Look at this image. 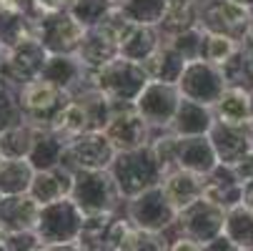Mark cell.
Returning <instances> with one entry per match:
<instances>
[{"instance_id": "obj_1", "label": "cell", "mask_w": 253, "mask_h": 251, "mask_svg": "<svg viewBox=\"0 0 253 251\" xmlns=\"http://www.w3.org/2000/svg\"><path fill=\"white\" fill-rule=\"evenodd\" d=\"M85 83L88 88L103 93L113 105H135L138 96L148 86V76L143 65L126 58H116L98 70H88Z\"/></svg>"}, {"instance_id": "obj_2", "label": "cell", "mask_w": 253, "mask_h": 251, "mask_svg": "<svg viewBox=\"0 0 253 251\" xmlns=\"http://www.w3.org/2000/svg\"><path fill=\"white\" fill-rule=\"evenodd\" d=\"M111 176L121 191L123 201H130L135 196H140L143 191L161 186L163 178V168L153 156V149H138V151H126L118 153L113 166H111Z\"/></svg>"}, {"instance_id": "obj_3", "label": "cell", "mask_w": 253, "mask_h": 251, "mask_svg": "<svg viewBox=\"0 0 253 251\" xmlns=\"http://www.w3.org/2000/svg\"><path fill=\"white\" fill-rule=\"evenodd\" d=\"M73 203L83 211V216H103V213H118L121 191L113 181L111 171H78L73 173Z\"/></svg>"}, {"instance_id": "obj_4", "label": "cell", "mask_w": 253, "mask_h": 251, "mask_svg": "<svg viewBox=\"0 0 253 251\" xmlns=\"http://www.w3.org/2000/svg\"><path fill=\"white\" fill-rule=\"evenodd\" d=\"M68 100H70V93L60 91L58 86H53L43 78L33 81L18 91V105H20L23 121L33 123L35 128H43V131H50L53 121L68 105Z\"/></svg>"}, {"instance_id": "obj_5", "label": "cell", "mask_w": 253, "mask_h": 251, "mask_svg": "<svg viewBox=\"0 0 253 251\" xmlns=\"http://www.w3.org/2000/svg\"><path fill=\"white\" fill-rule=\"evenodd\" d=\"M253 23V8L243 5L238 0H211L198 5V25L206 33L226 35L243 46L248 28Z\"/></svg>"}, {"instance_id": "obj_6", "label": "cell", "mask_w": 253, "mask_h": 251, "mask_svg": "<svg viewBox=\"0 0 253 251\" xmlns=\"http://www.w3.org/2000/svg\"><path fill=\"white\" fill-rule=\"evenodd\" d=\"M223 226H226V211L213 206L206 199H198L196 203H191L188 208L178 213L175 224L163 236H186V239L206 246L218 236H223Z\"/></svg>"}, {"instance_id": "obj_7", "label": "cell", "mask_w": 253, "mask_h": 251, "mask_svg": "<svg viewBox=\"0 0 253 251\" xmlns=\"http://www.w3.org/2000/svg\"><path fill=\"white\" fill-rule=\"evenodd\" d=\"M48 63V50L38 38H28L5 50L3 65H0V78L13 91H20L23 86L38 81L43 76V68Z\"/></svg>"}, {"instance_id": "obj_8", "label": "cell", "mask_w": 253, "mask_h": 251, "mask_svg": "<svg viewBox=\"0 0 253 251\" xmlns=\"http://www.w3.org/2000/svg\"><path fill=\"white\" fill-rule=\"evenodd\" d=\"M85 216L83 211L73 203V199H63L50 206H41L38 219V234L43 246H58V244H76L83 231Z\"/></svg>"}, {"instance_id": "obj_9", "label": "cell", "mask_w": 253, "mask_h": 251, "mask_svg": "<svg viewBox=\"0 0 253 251\" xmlns=\"http://www.w3.org/2000/svg\"><path fill=\"white\" fill-rule=\"evenodd\" d=\"M116 149L108 141V136L103 131H90L83 133L73 141L65 143L63 151V163L70 173L78 171H111L113 161H116Z\"/></svg>"}, {"instance_id": "obj_10", "label": "cell", "mask_w": 253, "mask_h": 251, "mask_svg": "<svg viewBox=\"0 0 253 251\" xmlns=\"http://www.w3.org/2000/svg\"><path fill=\"white\" fill-rule=\"evenodd\" d=\"M35 33L48 55H76L88 30L68 10H58L35 20Z\"/></svg>"}, {"instance_id": "obj_11", "label": "cell", "mask_w": 253, "mask_h": 251, "mask_svg": "<svg viewBox=\"0 0 253 251\" xmlns=\"http://www.w3.org/2000/svg\"><path fill=\"white\" fill-rule=\"evenodd\" d=\"M180 100H183V96H180L178 86L148 81V86L143 88V93L135 100V111L158 136V133L170 131Z\"/></svg>"}, {"instance_id": "obj_12", "label": "cell", "mask_w": 253, "mask_h": 251, "mask_svg": "<svg viewBox=\"0 0 253 251\" xmlns=\"http://www.w3.org/2000/svg\"><path fill=\"white\" fill-rule=\"evenodd\" d=\"M228 88L226 78H223V68L211 65L206 60H193L186 63V70L178 81V91L186 100L213 108L218 98L223 96V91Z\"/></svg>"}, {"instance_id": "obj_13", "label": "cell", "mask_w": 253, "mask_h": 251, "mask_svg": "<svg viewBox=\"0 0 253 251\" xmlns=\"http://www.w3.org/2000/svg\"><path fill=\"white\" fill-rule=\"evenodd\" d=\"M126 216H128V221L135 229L146 231V234L163 236L175 224L178 213L173 211V206L163 196L161 186H156V189H148V191H143L140 196L126 201Z\"/></svg>"}, {"instance_id": "obj_14", "label": "cell", "mask_w": 253, "mask_h": 251, "mask_svg": "<svg viewBox=\"0 0 253 251\" xmlns=\"http://www.w3.org/2000/svg\"><path fill=\"white\" fill-rule=\"evenodd\" d=\"M103 133L108 136V141L113 143L116 153L146 149V146H151V141L156 138L153 128L138 116L135 105H113L111 121H108Z\"/></svg>"}, {"instance_id": "obj_15", "label": "cell", "mask_w": 253, "mask_h": 251, "mask_svg": "<svg viewBox=\"0 0 253 251\" xmlns=\"http://www.w3.org/2000/svg\"><path fill=\"white\" fill-rule=\"evenodd\" d=\"M208 141L215 151L218 163L233 168L253 153V123L248 126L213 123V128L208 131Z\"/></svg>"}, {"instance_id": "obj_16", "label": "cell", "mask_w": 253, "mask_h": 251, "mask_svg": "<svg viewBox=\"0 0 253 251\" xmlns=\"http://www.w3.org/2000/svg\"><path fill=\"white\" fill-rule=\"evenodd\" d=\"M203 199L223 211H231L243 203V181L231 166H215L203 178Z\"/></svg>"}, {"instance_id": "obj_17", "label": "cell", "mask_w": 253, "mask_h": 251, "mask_svg": "<svg viewBox=\"0 0 253 251\" xmlns=\"http://www.w3.org/2000/svg\"><path fill=\"white\" fill-rule=\"evenodd\" d=\"M203 178L206 176H198L183 168H173L161 178V191L175 213H180L198 199H203Z\"/></svg>"}, {"instance_id": "obj_18", "label": "cell", "mask_w": 253, "mask_h": 251, "mask_svg": "<svg viewBox=\"0 0 253 251\" xmlns=\"http://www.w3.org/2000/svg\"><path fill=\"white\" fill-rule=\"evenodd\" d=\"M38 219H41V206L35 203L30 194L5 196L0 201V229H3V234L35 231Z\"/></svg>"}, {"instance_id": "obj_19", "label": "cell", "mask_w": 253, "mask_h": 251, "mask_svg": "<svg viewBox=\"0 0 253 251\" xmlns=\"http://www.w3.org/2000/svg\"><path fill=\"white\" fill-rule=\"evenodd\" d=\"M215 166V151L211 146L208 136H191V138H180L175 141V168H183L198 176H208Z\"/></svg>"}, {"instance_id": "obj_20", "label": "cell", "mask_w": 253, "mask_h": 251, "mask_svg": "<svg viewBox=\"0 0 253 251\" xmlns=\"http://www.w3.org/2000/svg\"><path fill=\"white\" fill-rule=\"evenodd\" d=\"M88 70L83 68V63L76 55H48V63L43 68V81L58 86L60 91L76 96L78 91L88 88L85 83Z\"/></svg>"}, {"instance_id": "obj_21", "label": "cell", "mask_w": 253, "mask_h": 251, "mask_svg": "<svg viewBox=\"0 0 253 251\" xmlns=\"http://www.w3.org/2000/svg\"><path fill=\"white\" fill-rule=\"evenodd\" d=\"M70 191H73V173L65 166H58L50 171H35L28 194L38 206H50L55 201L70 199Z\"/></svg>"}, {"instance_id": "obj_22", "label": "cell", "mask_w": 253, "mask_h": 251, "mask_svg": "<svg viewBox=\"0 0 253 251\" xmlns=\"http://www.w3.org/2000/svg\"><path fill=\"white\" fill-rule=\"evenodd\" d=\"M215 118H213V108H206V105L191 103V100H180L178 113L173 118L170 133L180 136V138H191V136H208V131L213 128Z\"/></svg>"}, {"instance_id": "obj_23", "label": "cell", "mask_w": 253, "mask_h": 251, "mask_svg": "<svg viewBox=\"0 0 253 251\" xmlns=\"http://www.w3.org/2000/svg\"><path fill=\"white\" fill-rule=\"evenodd\" d=\"M213 118L215 123H228V126H248L253 123L251 113V93L243 88L228 86L218 103L213 105Z\"/></svg>"}, {"instance_id": "obj_24", "label": "cell", "mask_w": 253, "mask_h": 251, "mask_svg": "<svg viewBox=\"0 0 253 251\" xmlns=\"http://www.w3.org/2000/svg\"><path fill=\"white\" fill-rule=\"evenodd\" d=\"M140 65H143V70H146L148 81L170 83V86H178L180 76H183V70H186V60L166 43H161V48L156 53H151Z\"/></svg>"}, {"instance_id": "obj_25", "label": "cell", "mask_w": 253, "mask_h": 251, "mask_svg": "<svg viewBox=\"0 0 253 251\" xmlns=\"http://www.w3.org/2000/svg\"><path fill=\"white\" fill-rule=\"evenodd\" d=\"M76 58L83 63L85 70H98V68L108 65L111 60L121 58V48L111 38H105L98 28H93V30L85 33V38H83Z\"/></svg>"}, {"instance_id": "obj_26", "label": "cell", "mask_w": 253, "mask_h": 251, "mask_svg": "<svg viewBox=\"0 0 253 251\" xmlns=\"http://www.w3.org/2000/svg\"><path fill=\"white\" fill-rule=\"evenodd\" d=\"M35 168L28 158H0V194L5 196H20L30 191Z\"/></svg>"}, {"instance_id": "obj_27", "label": "cell", "mask_w": 253, "mask_h": 251, "mask_svg": "<svg viewBox=\"0 0 253 251\" xmlns=\"http://www.w3.org/2000/svg\"><path fill=\"white\" fill-rule=\"evenodd\" d=\"M41 131L43 128H35L28 121L5 128L0 133V158H28Z\"/></svg>"}, {"instance_id": "obj_28", "label": "cell", "mask_w": 253, "mask_h": 251, "mask_svg": "<svg viewBox=\"0 0 253 251\" xmlns=\"http://www.w3.org/2000/svg\"><path fill=\"white\" fill-rule=\"evenodd\" d=\"M116 8L133 25H148V28H158L170 10L168 0H118Z\"/></svg>"}, {"instance_id": "obj_29", "label": "cell", "mask_w": 253, "mask_h": 251, "mask_svg": "<svg viewBox=\"0 0 253 251\" xmlns=\"http://www.w3.org/2000/svg\"><path fill=\"white\" fill-rule=\"evenodd\" d=\"M163 38L158 28H148V25H135L133 33L126 38V43L121 46V58L126 60H133V63H143L151 53H156L161 48Z\"/></svg>"}, {"instance_id": "obj_30", "label": "cell", "mask_w": 253, "mask_h": 251, "mask_svg": "<svg viewBox=\"0 0 253 251\" xmlns=\"http://www.w3.org/2000/svg\"><path fill=\"white\" fill-rule=\"evenodd\" d=\"M223 236L238 249V251H253V211L248 206H236L226 211V226Z\"/></svg>"}, {"instance_id": "obj_31", "label": "cell", "mask_w": 253, "mask_h": 251, "mask_svg": "<svg viewBox=\"0 0 253 251\" xmlns=\"http://www.w3.org/2000/svg\"><path fill=\"white\" fill-rule=\"evenodd\" d=\"M63 151H65L63 138H58L53 131H41L28 161L35 171H50V168H58L63 163Z\"/></svg>"}, {"instance_id": "obj_32", "label": "cell", "mask_w": 253, "mask_h": 251, "mask_svg": "<svg viewBox=\"0 0 253 251\" xmlns=\"http://www.w3.org/2000/svg\"><path fill=\"white\" fill-rule=\"evenodd\" d=\"M206 33V30H203ZM241 43L226 38V35H215V33H206L203 35V50H201V60L223 68L236 53H238Z\"/></svg>"}, {"instance_id": "obj_33", "label": "cell", "mask_w": 253, "mask_h": 251, "mask_svg": "<svg viewBox=\"0 0 253 251\" xmlns=\"http://www.w3.org/2000/svg\"><path fill=\"white\" fill-rule=\"evenodd\" d=\"M193 28H198V5L168 10L163 23L158 25V33H161L163 41H170V38H175V35L186 33V30H193Z\"/></svg>"}, {"instance_id": "obj_34", "label": "cell", "mask_w": 253, "mask_h": 251, "mask_svg": "<svg viewBox=\"0 0 253 251\" xmlns=\"http://www.w3.org/2000/svg\"><path fill=\"white\" fill-rule=\"evenodd\" d=\"M111 10H113L111 0H78V3L73 5V10H68V13L73 15L85 30H93L105 20V15Z\"/></svg>"}, {"instance_id": "obj_35", "label": "cell", "mask_w": 253, "mask_h": 251, "mask_svg": "<svg viewBox=\"0 0 253 251\" xmlns=\"http://www.w3.org/2000/svg\"><path fill=\"white\" fill-rule=\"evenodd\" d=\"M203 28H193V30H186V33H180L175 35V38L170 41H163L166 46H170L180 58H183L186 63H193V60H201V50H203Z\"/></svg>"}, {"instance_id": "obj_36", "label": "cell", "mask_w": 253, "mask_h": 251, "mask_svg": "<svg viewBox=\"0 0 253 251\" xmlns=\"http://www.w3.org/2000/svg\"><path fill=\"white\" fill-rule=\"evenodd\" d=\"M121 251H168V241L158 234H146L133 226Z\"/></svg>"}, {"instance_id": "obj_37", "label": "cell", "mask_w": 253, "mask_h": 251, "mask_svg": "<svg viewBox=\"0 0 253 251\" xmlns=\"http://www.w3.org/2000/svg\"><path fill=\"white\" fill-rule=\"evenodd\" d=\"M20 121H23V113L18 105V91H13L8 86H0V133L15 123H20Z\"/></svg>"}, {"instance_id": "obj_38", "label": "cell", "mask_w": 253, "mask_h": 251, "mask_svg": "<svg viewBox=\"0 0 253 251\" xmlns=\"http://www.w3.org/2000/svg\"><path fill=\"white\" fill-rule=\"evenodd\" d=\"M3 246L8 251H38L43 249L41 239L35 231H20V234H5L3 236Z\"/></svg>"}, {"instance_id": "obj_39", "label": "cell", "mask_w": 253, "mask_h": 251, "mask_svg": "<svg viewBox=\"0 0 253 251\" xmlns=\"http://www.w3.org/2000/svg\"><path fill=\"white\" fill-rule=\"evenodd\" d=\"M168 241V251H203L201 244L186 239V236H163Z\"/></svg>"}, {"instance_id": "obj_40", "label": "cell", "mask_w": 253, "mask_h": 251, "mask_svg": "<svg viewBox=\"0 0 253 251\" xmlns=\"http://www.w3.org/2000/svg\"><path fill=\"white\" fill-rule=\"evenodd\" d=\"M203 251H238L226 236H218L215 241H211V244H206L203 246Z\"/></svg>"}, {"instance_id": "obj_41", "label": "cell", "mask_w": 253, "mask_h": 251, "mask_svg": "<svg viewBox=\"0 0 253 251\" xmlns=\"http://www.w3.org/2000/svg\"><path fill=\"white\" fill-rule=\"evenodd\" d=\"M243 206H248L253 211V181H248L243 186Z\"/></svg>"}, {"instance_id": "obj_42", "label": "cell", "mask_w": 253, "mask_h": 251, "mask_svg": "<svg viewBox=\"0 0 253 251\" xmlns=\"http://www.w3.org/2000/svg\"><path fill=\"white\" fill-rule=\"evenodd\" d=\"M43 251H81L78 244H58V246H43Z\"/></svg>"}, {"instance_id": "obj_43", "label": "cell", "mask_w": 253, "mask_h": 251, "mask_svg": "<svg viewBox=\"0 0 253 251\" xmlns=\"http://www.w3.org/2000/svg\"><path fill=\"white\" fill-rule=\"evenodd\" d=\"M170 10L173 8H191V5H198V0H168Z\"/></svg>"}, {"instance_id": "obj_44", "label": "cell", "mask_w": 253, "mask_h": 251, "mask_svg": "<svg viewBox=\"0 0 253 251\" xmlns=\"http://www.w3.org/2000/svg\"><path fill=\"white\" fill-rule=\"evenodd\" d=\"M248 48H253V23H251V28H248V35H246V41H243Z\"/></svg>"}, {"instance_id": "obj_45", "label": "cell", "mask_w": 253, "mask_h": 251, "mask_svg": "<svg viewBox=\"0 0 253 251\" xmlns=\"http://www.w3.org/2000/svg\"><path fill=\"white\" fill-rule=\"evenodd\" d=\"M238 3H243V5H251V8H253V0H238Z\"/></svg>"}, {"instance_id": "obj_46", "label": "cell", "mask_w": 253, "mask_h": 251, "mask_svg": "<svg viewBox=\"0 0 253 251\" xmlns=\"http://www.w3.org/2000/svg\"><path fill=\"white\" fill-rule=\"evenodd\" d=\"M251 113H253V93H251Z\"/></svg>"}, {"instance_id": "obj_47", "label": "cell", "mask_w": 253, "mask_h": 251, "mask_svg": "<svg viewBox=\"0 0 253 251\" xmlns=\"http://www.w3.org/2000/svg\"><path fill=\"white\" fill-rule=\"evenodd\" d=\"M3 236H5V234H3V229H0V244H3Z\"/></svg>"}, {"instance_id": "obj_48", "label": "cell", "mask_w": 253, "mask_h": 251, "mask_svg": "<svg viewBox=\"0 0 253 251\" xmlns=\"http://www.w3.org/2000/svg\"><path fill=\"white\" fill-rule=\"evenodd\" d=\"M203 3H211V0H198V5H203Z\"/></svg>"}, {"instance_id": "obj_49", "label": "cell", "mask_w": 253, "mask_h": 251, "mask_svg": "<svg viewBox=\"0 0 253 251\" xmlns=\"http://www.w3.org/2000/svg\"><path fill=\"white\" fill-rule=\"evenodd\" d=\"M0 251H8V249H5V246H3V244H0Z\"/></svg>"}, {"instance_id": "obj_50", "label": "cell", "mask_w": 253, "mask_h": 251, "mask_svg": "<svg viewBox=\"0 0 253 251\" xmlns=\"http://www.w3.org/2000/svg\"><path fill=\"white\" fill-rule=\"evenodd\" d=\"M111 3H113V5H116V3H118V0H111Z\"/></svg>"}, {"instance_id": "obj_51", "label": "cell", "mask_w": 253, "mask_h": 251, "mask_svg": "<svg viewBox=\"0 0 253 251\" xmlns=\"http://www.w3.org/2000/svg\"><path fill=\"white\" fill-rule=\"evenodd\" d=\"M0 201H3V194H0Z\"/></svg>"}, {"instance_id": "obj_52", "label": "cell", "mask_w": 253, "mask_h": 251, "mask_svg": "<svg viewBox=\"0 0 253 251\" xmlns=\"http://www.w3.org/2000/svg\"><path fill=\"white\" fill-rule=\"evenodd\" d=\"M38 251H43V249H38Z\"/></svg>"}]
</instances>
